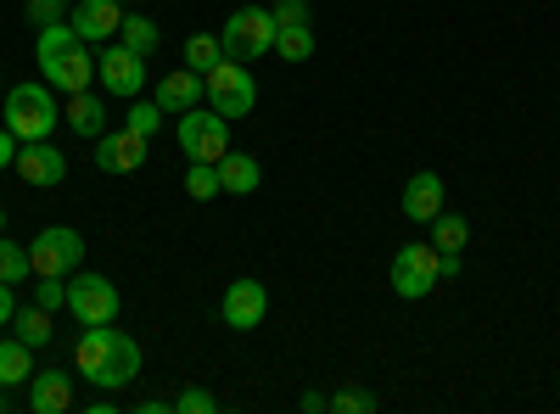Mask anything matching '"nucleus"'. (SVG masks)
<instances>
[{
  "mask_svg": "<svg viewBox=\"0 0 560 414\" xmlns=\"http://www.w3.org/2000/svg\"><path fill=\"white\" fill-rule=\"evenodd\" d=\"M73 364H79L84 381H96L102 392H118L140 376V342L129 331H113V326H84Z\"/></svg>",
  "mask_w": 560,
  "mask_h": 414,
  "instance_id": "nucleus-1",
  "label": "nucleus"
},
{
  "mask_svg": "<svg viewBox=\"0 0 560 414\" xmlns=\"http://www.w3.org/2000/svg\"><path fill=\"white\" fill-rule=\"evenodd\" d=\"M34 62H39L45 84L62 90V96H73V90H90V84H96V57L84 51V39L73 34V23H51V28H39Z\"/></svg>",
  "mask_w": 560,
  "mask_h": 414,
  "instance_id": "nucleus-2",
  "label": "nucleus"
},
{
  "mask_svg": "<svg viewBox=\"0 0 560 414\" xmlns=\"http://www.w3.org/2000/svg\"><path fill=\"white\" fill-rule=\"evenodd\" d=\"M7 129L18 141H51L57 129V90L51 84H12L7 90Z\"/></svg>",
  "mask_w": 560,
  "mask_h": 414,
  "instance_id": "nucleus-3",
  "label": "nucleus"
},
{
  "mask_svg": "<svg viewBox=\"0 0 560 414\" xmlns=\"http://www.w3.org/2000/svg\"><path fill=\"white\" fill-rule=\"evenodd\" d=\"M219 45H224V57L230 62H253V57H264V51H275V12H264V7H236L224 17V34H219Z\"/></svg>",
  "mask_w": 560,
  "mask_h": 414,
  "instance_id": "nucleus-4",
  "label": "nucleus"
},
{
  "mask_svg": "<svg viewBox=\"0 0 560 414\" xmlns=\"http://www.w3.org/2000/svg\"><path fill=\"white\" fill-rule=\"evenodd\" d=\"M202 90H208V107L213 113H224V118H247L253 107H258V84H253V73H247V62H213L208 73H202Z\"/></svg>",
  "mask_w": 560,
  "mask_h": 414,
  "instance_id": "nucleus-5",
  "label": "nucleus"
},
{
  "mask_svg": "<svg viewBox=\"0 0 560 414\" xmlns=\"http://www.w3.org/2000/svg\"><path fill=\"white\" fill-rule=\"evenodd\" d=\"M438 258H443V252H438L432 241H409V247H398V252H393V292H398L404 303L432 297L438 281H443Z\"/></svg>",
  "mask_w": 560,
  "mask_h": 414,
  "instance_id": "nucleus-6",
  "label": "nucleus"
},
{
  "mask_svg": "<svg viewBox=\"0 0 560 414\" xmlns=\"http://www.w3.org/2000/svg\"><path fill=\"white\" fill-rule=\"evenodd\" d=\"M179 146L191 163H219L230 152V118L213 113L208 102L191 107V113H179Z\"/></svg>",
  "mask_w": 560,
  "mask_h": 414,
  "instance_id": "nucleus-7",
  "label": "nucleus"
},
{
  "mask_svg": "<svg viewBox=\"0 0 560 414\" xmlns=\"http://www.w3.org/2000/svg\"><path fill=\"white\" fill-rule=\"evenodd\" d=\"M118 286L107 281V274H68V314L79 319V326H113L118 319Z\"/></svg>",
  "mask_w": 560,
  "mask_h": 414,
  "instance_id": "nucleus-8",
  "label": "nucleus"
},
{
  "mask_svg": "<svg viewBox=\"0 0 560 414\" xmlns=\"http://www.w3.org/2000/svg\"><path fill=\"white\" fill-rule=\"evenodd\" d=\"M96 79H102V90H107V96H118V102H135L140 90H147V57H140V51H129L124 39H118V45H102V57H96Z\"/></svg>",
  "mask_w": 560,
  "mask_h": 414,
  "instance_id": "nucleus-9",
  "label": "nucleus"
},
{
  "mask_svg": "<svg viewBox=\"0 0 560 414\" xmlns=\"http://www.w3.org/2000/svg\"><path fill=\"white\" fill-rule=\"evenodd\" d=\"M28 258H34V274H68L84 263V236L68 224H51V229H39V236L28 241Z\"/></svg>",
  "mask_w": 560,
  "mask_h": 414,
  "instance_id": "nucleus-10",
  "label": "nucleus"
},
{
  "mask_svg": "<svg viewBox=\"0 0 560 414\" xmlns=\"http://www.w3.org/2000/svg\"><path fill=\"white\" fill-rule=\"evenodd\" d=\"M140 163H147V134H135L129 123L96 134V168L102 174H135Z\"/></svg>",
  "mask_w": 560,
  "mask_h": 414,
  "instance_id": "nucleus-11",
  "label": "nucleus"
},
{
  "mask_svg": "<svg viewBox=\"0 0 560 414\" xmlns=\"http://www.w3.org/2000/svg\"><path fill=\"white\" fill-rule=\"evenodd\" d=\"M12 168H18V179H28V186H39V191H51V186L68 179V157L51 141H23Z\"/></svg>",
  "mask_w": 560,
  "mask_h": 414,
  "instance_id": "nucleus-12",
  "label": "nucleus"
},
{
  "mask_svg": "<svg viewBox=\"0 0 560 414\" xmlns=\"http://www.w3.org/2000/svg\"><path fill=\"white\" fill-rule=\"evenodd\" d=\"M224 326L230 331H258L264 326V314H269V292L258 286V281H236V286H230L224 292Z\"/></svg>",
  "mask_w": 560,
  "mask_h": 414,
  "instance_id": "nucleus-13",
  "label": "nucleus"
},
{
  "mask_svg": "<svg viewBox=\"0 0 560 414\" xmlns=\"http://www.w3.org/2000/svg\"><path fill=\"white\" fill-rule=\"evenodd\" d=\"M68 23H73V34L84 39V45H107L118 28H124V7L118 0H79V7L68 12Z\"/></svg>",
  "mask_w": 560,
  "mask_h": 414,
  "instance_id": "nucleus-14",
  "label": "nucleus"
},
{
  "mask_svg": "<svg viewBox=\"0 0 560 414\" xmlns=\"http://www.w3.org/2000/svg\"><path fill=\"white\" fill-rule=\"evenodd\" d=\"M202 96H208V90H202V73H191V68H174V73H163L158 79V107L163 113H191V107H202Z\"/></svg>",
  "mask_w": 560,
  "mask_h": 414,
  "instance_id": "nucleus-15",
  "label": "nucleus"
},
{
  "mask_svg": "<svg viewBox=\"0 0 560 414\" xmlns=\"http://www.w3.org/2000/svg\"><path fill=\"white\" fill-rule=\"evenodd\" d=\"M404 218H415V224H432L438 213H443V179L432 174V168H420L409 186H404Z\"/></svg>",
  "mask_w": 560,
  "mask_h": 414,
  "instance_id": "nucleus-16",
  "label": "nucleus"
},
{
  "mask_svg": "<svg viewBox=\"0 0 560 414\" xmlns=\"http://www.w3.org/2000/svg\"><path fill=\"white\" fill-rule=\"evenodd\" d=\"M73 403V376L62 370H34L28 376V409L34 414H62Z\"/></svg>",
  "mask_w": 560,
  "mask_h": 414,
  "instance_id": "nucleus-17",
  "label": "nucleus"
},
{
  "mask_svg": "<svg viewBox=\"0 0 560 414\" xmlns=\"http://www.w3.org/2000/svg\"><path fill=\"white\" fill-rule=\"evenodd\" d=\"M258 179H264L258 157H247V152H224V157H219V186H224V197H253Z\"/></svg>",
  "mask_w": 560,
  "mask_h": 414,
  "instance_id": "nucleus-18",
  "label": "nucleus"
},
{
  "mask_svg": "<svg viewBox=\"0 0 560 414\" xmlns=\"http://www.w3.org/2000/svg\"><path fill=\"white\" fill-rule=\"evenodd\" d=\"M62 113H68V129H73V134H84V141H96V134L107 129V113H102V102L90 96V90H73Z\"/></svg>",
  "mask_w": 560,
  "mask_h": 414,
  "instance_id": "nucleus-19",
  "label": "nucleus"
},
{
  "mask_svg": "<svg viewBox=\"0 0 560 414\" xmlns=\"http://www.w3.org/2000/svg\"><path fill=\"white\" fill-rule=\"evenodd\" d=\"M28 376H34V347L23 342V336H12V342H0V387H28Z\"/></svg>",
  "mask_w": 560,
  "mask_h": 414,
  "instance_id": "nucleus-20",
  "label": "nucleus"
},
{
  "mask_svg": "<svg viewBox=\"0 0 560 414\" xmlns=\"http://www.w3.org/2000/svg\"><path fill=\"white\" fill-rule=\"evenodd\" d=\"M12 331H18L28 347H45V342L57 336V326H51V308H39V303L18 308V314H12Z\"/></svg>",
  "mask_w": 560,
  "mask_h": 414,
  "instance_id": "nucleus-21",
  "label": "nucleus"
},
{
  "mask_svg": "<svg viewBox=\"0 0 560 414\" xmlns=\"http://www.w3.org/2000/svg\"><path fill=\"white\" fill-rule=\"evenodd\" d=\"M275 51H280V62H308L314 57V28L308 23H280L275 28Z\"/></svg>",
  "mask_w": 560,
  "mask_h": 414,
  "instance_id": "nucleus-22",
  "label": "nucleus"
},
{
  "mask_svg": "<svg viewBox=\"0 0 560 414\" xmlns=\"http://www.w3.org/2000/svg\"><path fill=\"white\" fill-rule=\"evenodd\" d=\"M465 241H471V224H465L459 213H438L432 218V247L438 252H465Z\"/></svg>",
  "mask_w": 560,
  "mask_h": 414,
  "instance_id": "nucleus-23",
  "label": "nucleus"
},
{
  "mask_svg": "<svg viewBox=\"0 0 560 414\" xmlns=\"http://www.w3.org/2000/svg\"><path fill=\"white\" fill-rule=\"evenodd\" d=\"M185 197H191V202H213V197H224V186H219V163H191V168H185Z\"/></svg>",
  "mask_w": 560,
  "mask_h": 414,
  "instance_id": "nucleus-24",
  "label": "nucleus"
},
{
  "mask_svg": "<svg viewBox=\"0 0 560 414\" xmlns=\"http://www.w3.org/2000/svg\"><path fill=\"white\" fill-rule=\"evenodd\" d=\"M213 62H224L219 34H191V39H185V68H191V73H208Z\"/></svg>",
  "mask_w": 560,
  "mask_h": 414,
  "instance_id": "nucleus-25",
  "label": "nucleus"
},
{
  "mask_svg": "<svg viewBox=\"0 0 560 414\" xmlns=\"http://www.w3.org/2000/svg\"><path fill=\"white\" fill-rule=\"evenodd\" d=\"M118 34H124L129 51H140V57H152V51H158V39H163L152 17H129V12H124V28H118Z\"/></svg>",
  "mask_w": 560,
  "mask_h": 414,
  "instance_id": "nucleus-26",
  "label": "nucleus"
},
{
  "mask_svg": "<svg viewBox=\"0 0 560 414\" xmlns=\"http://www.w3.org/2000/svg\"><path fill=\"white\" fill-rule=\"evenodd\" d=\"M28 274H34L28 247H18V241H0V281H7V286H23Z\"/></svg>",
  "mask_w": 560,
  "mask_h": 414,
  "instance_id": "nucleus-27",
  "label": "nucleus"
},
{
  "mask_svg": "<svg viewBox=\"0 0 560 414\" xmlns=\"http://www.w3.org/2000/svg\"><path fill=\"white\" fill-rule=\"evenodd\" d=\"M163 118H168V113H163L158 102H135V107H129V129H135V134H147V141L163 129Z\"/></svg>",
  "mask_w": 560,
  "mask_h": 414,
  "instance_id": "nucleus-28",
  "label": "nucleus"
},
{
  "mask_svg": "<svg viewBox=\"0 0 560 414\" xmlns=\"http://www.w3.org/2000/svg\"><path fill=\"white\" fill-rule=\"evenodd\" d=\"M34 303L39 308H68V281H62V274H39V286H34Z\"/></svg>",
  "mask_w": 560,
  "mask_h": 414,
  "instance_id": "nucleus-29",
  "label": "nucleus"
},
{
  "mask_svg": "<svg viewBox=\"0 0 560 414\" xmlns=\"http://www.w3.org/2000/svg\"><path fill=\"white\" fill-rule=\"evenodd\" d=\"M370 409H376V398H370L364 387H342L331 398V414H370Z\"/></svg>",
  "mask_w": 560,
  "mask_h": 414,
  "instance_id": "nucleus-30",
  "label": "nucleus"
},
{
  "mask_svg": "<svg viewBox=\"0 0 560 414\" xmlns=\"http://www.w3.org/2000/svg\"><path fill=\"white\" fill-rule=\"evenodd\" d=\"M174 409H179V414H213V409H219V398H213V392H202V387H185V392L174 398Z\"/></svg>",
  "mask_w": 560,
  "mask_h": 414,
  "instance_id": "nucleus-31",
  "label": "nucleus"
},
{
  "mask_svg": "<svg viewBox=\"0 0 560 414\" xmlns=\"http://www.w3.org/2000/svg\"><path fill=\"white\" fill-rule=\"evenodd\" d=\"M28 17H34L39 28H51V23H68V17H62V0H28Z\"/></svg>",
  "mask_w": 560,
  "mask_h": 414,
  "instance_id": "nucleus-32",
  "label": "nucleus"
},
{
  "mask_svg": "<svg viewBox=\"0 0 560 414\" xmlns=\"http://www.w3.org/2000/svg\"><path fill=\"white\" fill-rule=\"evenodd\" d=\"M280 23H308V0H280V7H275V28Z\"/></svg>",
  "mask_w": 560,
  "mask_h": 414,
  "instance_id": "nucleus-33",
  "label": "nucleus"
},
{
  "mask_svg": "<svg viewBox=\"0 0 560 414\" xmlns=\"http://www.w3.org/2000/svg\"><path fill=\"white\" fill-rule=\"evenodd\" d=\"M18 146H23V141H18L7 123H0V168H12V163H18Z\"/></svg>",
  "mask_w": 560,
  "mask_h": 414,
  "instance_id": "nucleus-34",
  "label": "nucleus"
},
{
  "mask_svg": "<svg viewBox=\"0 0 560 414\" xmlns=\"http://www.w3.org/2000/svg\"><path fill=\"white\" fill-rule=\"evenodd\" d=\"M12 314H18V303H12V286L0 281V326H12Z\"/></svg>",
  "mask_w": 560,
  "mask_h": 414,
  "instance_id": "nucleus-35",
  "label": "nucleus"
},
{
  "mask_svg": "<svg viewBox=\"0 0 560 414\" xmlns=\"http://www.w3.org/2000/svg\"><path fill=\"white\" fill-rule=\"evenodd\" d=\"M303 409L319 414V409H331V398H325V392H303Z\"/></svg>",
  "mask_w": 560,
  "mask_h": 414,
  "instance_id": "nucleus-36",
  "label": "nucleus"
},
{
  "mask_svg": "<svg viewBox=\"0 0 560 414\" xmlns=\"http://www.w3.org/2000/svg\"><path fill=\"white\" fill-rule=\"evenodd\" d=\"M0 409H7V387H0Z\"/></svg>",
  "mask_w": 560,
  "mask_h": 414,
  "instance_id": "nucleus-37",
  "label": "nucleus"
},
{
  "mask_svg": "<svg viewBox=\"0 0 560 414\" xmlns=\"http://www.w3.org/2000/svg\"><path fill=\"white\" fill-rule=\"evenodd\" d=\"M0 229H7V208H0Z\"/></svg>",
  "mask_w": 560,
  "mask_h": 414,
  "instance_id": "nucleus-38",
  "label": "nucleus"
},
{
  "mask_svg": "<svg viewBox=\"0 0 560 414\" xmlns=\"http://www.w3.org/2000/svg\"><path fill=\"white\" fill-rule=\"evenodd\" d=\"M230 7H247V0H230Z\"/></svg>",
  "mask_w": 560,
  "mask_h": 414,
  "instance_id": "nucleus-39",
  "label": "nucleus"
},
{
  "mask_svg": "<svg viewBox=\"0 0 560 414\" xmlns=\"http://www.w3.org/2000/svg\"><path fill=\"white\" fill-rule=\"evenodd\" d=\"M118 7H129V0H118Z\"/></svg>",
  "mask_w": 560,
  "mask_h": 414,
  "instance_id": "nucleus-40",
  "label": "nucleus"
}]
</instances>
